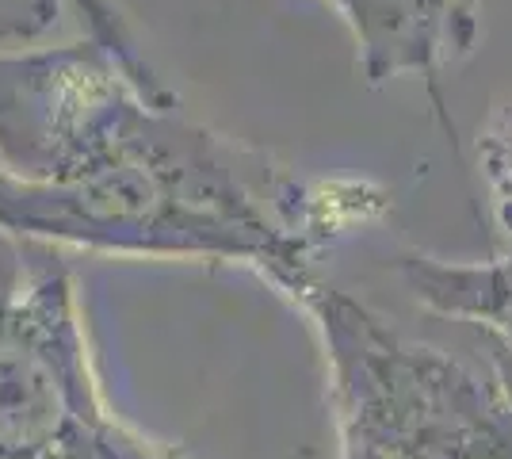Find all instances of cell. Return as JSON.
I'll use <instances>...</instances> for the list:
<instances>
[{
	"label": "cell",
	"instance_id": "1",
	"mask_svg": "<svg viewBox=\"0 0 512 459\" xmlns=\"http://www.w3.org/2000/svg\"><path fill=\"white\" fill-rule=\"evenodd\" d=\"M390 199L363 180H299L272 153L207 134L180 153L100 173L23 180L0 169V234L100 257L245 264L283 291Z\"/></svg>",
	"mask_w": 512,
	"mask_h": 459
},
{
	"label": "cell",
	"instance_id": "2",
	"mask_svg": "<svg viewBox=\"0 0 512 459\" xmlns=\"http://www.w3.org/2000/svg\"><path fill=\"white\" fill-rule=\"evenodd\" d=\"M279 295L318 333L337 459H512V398L497 375L402 333L318 272Z\"/></svg>",
	"mask_w": 512,
	"mask_h": 459
},
{
	"label": "cell",
	"instance_id": "3",
	"mask_svg": "<svg viewBox=\"0 0 512 459\" xmlns=\"http://www.w3.org/2000/svg\"><path fill=\"white\" fill-rule=\"evenodd\" d=\"M207 123L157 100L92 35L0 50V169L23 180L100 173L195 146Z\"/></svg>",
	"mask_w": 512,
	"mask_h": 459
},
{
	"label": "cell",
	"instance_id": "4",
	"mask_svg": "<svg viewBox=\"0 0 512 459\" xmlns=\"http://www.w3.org/2000/svg\"><path fill=\"white\" fill-rule=\"evenodd\" d=\"M104 414L77 276L31 249L0 276V459H65Z\"/></svg>",
	"mask_w": 512,
	"mask_h": 459
},
{
	"label": "cell",
	"instance_id": "5",
	"mask_svg": "<svg viewBox=\"0 0 512 459\" xmlns=\"http://www.w3.org/2000/svg\"><path fill=\"white\" fill-rule=\"evenodd\" d=\"M348 23L367 85L394 77L436 81L440 69L478 43V12L467 0H329Z\"/></svg>",
	"mask_w": 512,
	"mask_h": 459
},
{
	"label": "cell",
	"instance_id": "6",
	"mask_svg": "<svg viewBox=\"0 0 512 459\" xmlns=\"http://www.w3.org/2000/svg\"><path fill=\"white\" fill-rule=\"evenodd\" d=\"M398 276L425 310L474 326L486 349L512 360V253L490 261H448L409 249L398 257Z\"/></svg>",
	"mask_w": 512,
	"mask_h": 459
},
{
	"label": "cell",
	"instance_id": "7",
	"mask_svg": "<svg viewBox=\"0 0 512 459\" xmlns=\"http://www.w3.org/2000/svg\"><path fill=\"white\" fill-rule=\"evenodd\" d=\"M474 150H478L482 180L490 188L493 219L512 238V96L486 115L474 138Z\"/></svg>",
	"mask_w": 512,
	"mask_h": 459
},
{
	"label": "cell",
	"instance_id": "8",
	"mask_svg": "<svg viewBox=\"0 0 512 459\" xmlns=\"http://www.w3.org/2000/svg\"><path fill=\"white\" fill-rule=\"evenodd\" d=\"M65 459H180V452H172L169 444L138 433L134 425H127L111 410L65 452Z\"/></svg>",
	"mask_w": 512,
	"mask_h": 459
},
{
	"label": "cell",
	"instance_id": "9",
	"mask_svg": "<svg viewBox=\"0 0 512 459\" xmlns=\"http://www.w3.org/2000/svg\"><path fill=\"white\" fill-rule=\"evenodd\" d=\"M65 0H0V50L43 39L58 27Z\"/></svg>",
	"mask_w": 512,
	"mask_h": 459
}]
</instances>
